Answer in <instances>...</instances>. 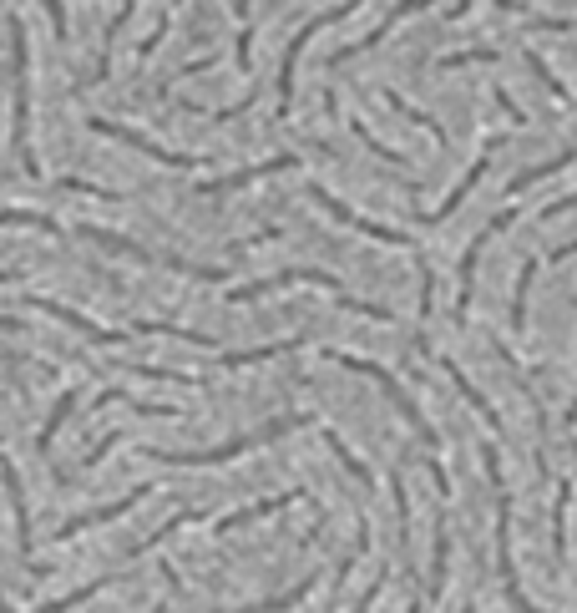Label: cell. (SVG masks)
Wrapping results in <instances>:
<instances>
[{
    "label": "cell",
    "mask_w": 577,
    "mask_h": 613,
    "mask_svg": "<svg viewBox=\"0 0 577 613\" xmlns=\"http://www.w3.org/2000/svg\"><path fill=\"white\" fill-rule=\"evenodd\" d=\"M309 421H314V416L289 411V416H274L269 426H259V431H249V436H233V441L208 446V451H162V446H147L142 456H147V462H162V467H223V462H233V456L254 451V446H264V441H279V436H289V431H299V426H309Z\"/></svg>",
    "instance_id": "obj_1"
},
{
    "label": "cell",
    "mask_w": 577,
    "mask_h": 613,
    "mask_svg": "<svg viewBox=\"0 0 577 613\" xmlns=\"http://www.w3.org/2000/svg\"><path fill=\"white\" fill-rule=\"evenodd\" d=\"M26 61H31V46H26V26L21 16H11V147L21 152V173L26 178H41L36 168V152H31V76H26Z\"/></svg>",
    "instance_id": "obj_2"
},
{
    "label": "cell",
    "mask_w": 577,
    "mask_h": 613,
    "mask_svg": "<svg viewBox=\"0 0 577 613\" xmlns=\"http://www.w3.org/2000/svg\"><path fill=\"white\" fill-rule=\"evenodd\" d=\"M481 462H486V477H491V492H497V563H502V588L512 598L517 613H537L532 598L522 593L517 583V563H512V497H507V482H502V462H497V446H481Z\"/></svg>",
    "instance_id": "obj_3"
},
{
    "label": "cell",
    "mask_w": 577,
    "mask_h": 613,
    "mask_svg": "<svg viewBox=\"0 0 577 613\" xmlns=\"http://www.w3.org/2000/svg\"><path fill=\"white\" fill-rule=\"evenodd\" d=\"M324 360H335V365H345V370H355V375H370L375 386H380V391L390 396V406L400 411V421H405L410 431H416V436H421L426 446H441L436 426H431V421H426V416L416 411V401L405 396V386H400V380H395V375H390L385 365H375V360H365V355H345V350H324Z\"/></svg>",
    "instance_id": "obj_4"
},
{
    "label": "cell",
    "mask_w": 577,
    "mask_h": 613,
    "mask_svg": "<svg viewBox=\"0 0 577 613\" xmlns=\"http://www.w3.org/2000/svg\"><path fill=\"white\" fill-rule=\"evenodd\" d=\"M76 234H81V239H92V244H102V249H112V254H127V259H137V264H162V269H173V274H193V279H208V284L228 279V269H218V264H193V259H178V254L142 249V244H132V239L112 234V228H97V223H81Z\"/></svg>",
    "instance_id": "obj_5"
},
{
    "label": "cell",
    "mask_w": 577,
    "mask_h": 613,
    "mask_svg": "<svg viewBox=\"0 0 577 613\" xmlns=\"http://www.w3.org/2000/svg\"><path fill=\"white\" fill-rule=\"evenodd\" d=\"M360 6H365V0H340V6H329L324 16H314V21H304V26L294 31V41L284 46V66H279V117L294 112V71H299V56H304V46L314 41V31H324V26H335V21L355 16Z\"/></svg>",
    "instance_id": "obj_6"
},
{
    "label": "cell",
    "mask_w": 577,
    "mask_h": 613,
    "mask_svg": "<svg viewBox=\"0 0 577 613\" xmlns=\"http://www.w3.org/2000/svg\"><path fill=\"white\" fill-rule=\"evenodd\" d=\"M309 198L335 218V223H345V228H355V234H365V239H375V244H395V249H416V239L410 234H400V228H385V223H375V218H365V213H355L350 203H340L335 193H329L324 183H309Z\"/></svg>",
    "instance_id": "obj_7"
},
{
    "label": "cell",
    "mask_w": 577,
    "mask_h": 613,
    "mask_svg": "<svg viewBox=\"0 0 577 613\" xmlns=\"http://www.w3.org/2000/svg\"><path fill=\"white\" fill-rule=\"evenodd\" d=\"M87 127H92L97 137H112V142H127V147L147 152V158H152V163H162V168H198V158H188V152H173V147H162L157 137H142V132H137V127H127V122L87 117Z\"/></svg>",
    "instance_id": "obj_8"
},
{
    "label": "cell",
    "mask_w": 577,
    "mask_h": 613,
    "mask_svg": "<svg viewBox=\"0 0 577 613\" xmlns=\"http://www.w3.org/2000/svg\"><path fill=\"white\" fill-rule=\"evenodd\" d=\"M284 284H319V289H329V294H345V284L335 279V274H324V269H284V274H274V279H259V284H238V289H228V304H249V299H259V294H269V289H284Z\"/></svg>",
    "instance_id": "obj_9"
},
{
    "label": "cell",
    "mask_w": 577,
    "mask_h": 613,
    "mask_svg": "<svg viewBox=\"0 0 577 613\" xmlns=\"http://www.w3.org/2000/svg\"><path fill=\"white\" fill-rule=\"evenodd\" d=\"M512 223H517V208H502V213L491 218V223L481 228V234L466 244V254H461V289H456V315H466V310H471V284H476V259H481V249H486L491 239H497L502 228H512Z\"/></svg>",
    "instance_id": "obj_10"
},
{
    "label": "cell",
    "mask_w": 577,
    "mask_h": 613,
    "mask_svg": "<svg viewBox=\"0 0 577 613\" xmlns=\"http://www.w3.org/2000/svg\"><path fill=\"white\" fill-rule=\"evenodd\" d=\"M36 315H51V320H61L66 330H76L81 340H92V345H122L132 330H102L97 320H87L81 310H71V304H56V299H26Z\"/></svg>",
    "instance_id": "obj_11"
},
{
    "label": "cell",
    "mask_w": 577,
    "mask_h": 613,
    "mask_svg": "<svg viewBox=\"0 0 577 613\" xmlns=\"http://www.w3.org/2000/svg\"><path fill=\"white\" fill-rule=\"evenodd\" d=\"M289 168H299L294 152H274V158H264V163H254V168H243V173L198 183V193H238V188H249V183H259V178H274V173H289Z\"/></svg>",
    "instance_id": "obj_12"
},
{
    "label": "cell",
    "mask_w": 577,
    "mask_h": 613,
    "mask_svg": "<svg viewBox=\"0 0 577 613\" xmlns=\"http://www.w3.org/2000/svg\"><path fill=\"white\" fill-rule=\"evenodd\" d=\"M142 497H152V487L142 482V487H132L122 502H112V507H97V512H81V517H66L61 527H56V543H66V538H76V532H87V527H102V522H117V517H127Z\"/></svg>",
    "instance_id": "obj_13"
},
{
    "label": "cell",
    "mask_w": 577,
    "mask_h": 613,
    "mask_svg": "<svg viewBox=\"0 0 577 613\" xmlns=\"http://www.w3.org/2000/svg\"><path fill=\"white\" fill-rule=\"evenodd\" d=\"M426 6H441V0H400V6H395V11H390V16H385V21L370 31V36H360V41L340 46V51H335V61H350L355 51H370V46H380V41H385V36H390V31L405 21V16H416V11H426Z\"/></svg>",
    "instance_id": "obj_14"
},
{
    "label": "cell",
    "mask_w": 577,
    "mask_h": 613,
    "mask_svg": "<svg viewBox=\"0 0 577 613\" xmlns=\"http://www.w3.org/2000/svg\"><path fill=\"white\" fill-rule=\"evenodd\" d=\"M491 152H497V137H491V142H486V147H481V158H476V163H471V168H466V178H461V183H456V188H451V193H446V203H441V208H436V213H421V218H426V223H441V218H451V213H456V208H461V203H466V193H471V188H476V183H481V178H486V168H491Z\"/></svg>",
    "instance_id": "obj_15"
},
{
    "label": "cell",
    "mask_w": 577,
    "mask_h": 613,
    "mask_svg": "<svg viewBox=\"0 0 577 613\" xmlns=\"http://www.w3.org/2000/svg\"><path fill=\"white\" fill-rule=\"evenodd\" d=\"M294 502H304V487L279 492V497H264V502H249V507H238V512L218 517V522H213V532L223 538V532H233V527H243V522H259V517H269V512H284V507H294Z\"/></svg>",
    "instance_id": "obj_16"
},
{
    "label": "cell",
    "mask_w": 577,
    "mask_h": 613,
    "mask_svg": "<svg viewBox=\"0 0 577 613\" xmlns=\"http://www.w3.org/2000/svg\"><path fill=\"white\" fill-rule=\"evenodd\" d=\"M0 482H6V497H11V512H16V543H21V553L31 558V507H26V492H21V477H16V467L0 456Z\"/></svg>",
    "instance_id": "obj_17"
},
{
    "label": "cell",
    "mask_w": 577,
    "mask_h": 613,
    "mask_svg": "<svg viewBox=\"0 0 577 613\" xmlns=\"http://www.w3.org/2000/svg\"><path fill=\"white\" fill-rule=\"evenodd\" d=\"M441 370L451 375V386H456V391L466 396V406H471V411H476V416H481V421H486L491 431H502V416H497V411H491V401H486V396H481V391L471 386V380H466V370H461V365H456L451 355H441Z\"/></svg>",
    "instance_id": "obj_18"
},
{
    "label": "cell",
    "mask_w": 577,
    "mask_h": 613,
    "mask_svg": "<svg viewBox=\"0 0 577 613\" xmlns=\"http://www.w3.org/2000/svg\"><path fill=\"white\" fill-rule=\"evenodd\" d=\"M319 588V573L314 578H299L289 593H279V598H259V603H249V608H228V613H289V608H299L309 593Z\"/></svg>",
    "instance_id": "obj_19"
},
{
    "label": "cell",
    "mask_w": 577,
    "mask_h": 613,
    "mask_svg": "<svg viewBox=\"0 0 577 613\" xmlns=\"http://www.w3.org/2000/svg\"><path fill=\"white\" fill-rule=\"evenodd\" d=\"M431 583H426V603H441V593H446V563H451V532H446V522H436V548H431Z\"/></svg>",
    "instance_id": "obj_20"
},
{
    "label": "cell",
    "mask_w": 577,
    "mask_h": 613,
    "mask_svg": "<svg viewBox=\"0 0 577 613\" xmlns=\"http://www.w3.org/2000/svg\"><path fill=\"white\" fill-rule=\"evenodd\" d=\"M299 345H304V340L289 335V340H274V345H259V350H228V355H218V365H228V370H238V365H259V360L289 355V350H299Z\"/></svg>",
    "instance_id": "obj_21"
},
{
    "label": "cell",
    "mask_w": 577,
    "mask_h": 613,
    "mask_svg": "<svg viewBox=\"0 0 577 613\" xmlns=\"http://www.w3.org/2000/svg\"><path fill=\"white\" fill-rule=\"evenodd\" d=\"M380 97H385V107H395L400 117H410V122H416V127H426V132L436 137V147H446V127H441V122H436L431 112H421L416 102H405V97H400V92H390V87H385Z\"/></svg>",
    "instance_id": "obj_22"
},
{
    "label": "cell",
    "mask_w": 577,
    "mask_h": 613,
    "mask_svg": "<svg viewBox=\"0 0 577 613\" xmlns=\"http://www.w3.org/2000/svg\"><path fill=\"white\" fill-rule=\"evenodd\" d=\"M572 163H577V147H567V152H557V158H547V163H537V168H527V173H517L507 193L517 198V193H527V188H532L537 178H552V173H562V168H572Z\"/></svg>",
    "instance_id": "obj_23"
},
{
    "label": "cell",
    "mask_w": 577,
    "mask_h": 613,
    "mask_svg": "<svg viewBox=\"0 0 577 613\" xmlns=\"http://www.w3.org/2000/svg\"><path fill=\"white\" fill-rule=\"evenodd\" d=\"M76 411V391H61V401L51 406V416H46V426H41V436H36V451L41 456H51V446H56V431L66 426V416Z\"/></svg>",
    "instance_id": "obj_24"
},
{
    "label": "cell",
    "mask_w": 577,
    "mask_h": 613,
    "mask_svg": "<svg viewBox=\"0 0 577 613\" xmlns=\"http://www.w3.org/2000/svg\"><path fill=\"white\" fill-rule=\"evenodd\" d=\"M319 436H324V446H329V451H335V456H340V467H345V472H350V477H355L360 487H370V482H375V477H370V467H365V462H360V456H355V451L345 446V436H340V431H329V426H324Z\"/></svg>",
    "instance_id": "obj_25"
},
{
    "label": "cell",
    "mask_w": 577,
    "mask_h": 613,
    "mask_svg": "<svg viewBox=\"0 0 577 613\" xmlns=\"http://www.w3.org/2000/svg\"><path fill=\"white\" fill-rule=\"evenodd\" d=\"M132 335H173V340H188V345H203V350H213V345H218L213 335H203V330H183V325H168V320H137V325H132Z\"/></svg>",
    "instance_id": "obj_26"
},
{
    "label": "cell",
    "mask_w": 577,
    "mask_h": 613,
    "mask_svg": "<svg viewBox=\"0 0 577 613\" xmlns=\"http://www.w3.org/2000/svg\"><path fill=\"white\" fill-rule=\"evenodd\" d=\"M0 228H41V234H61V223L51 213H31V208H0Z\"/></svg>",
    "instance_id": "obj_27"
},
{
    "label": "cell",
    "mask_w": 577,
    "mask_h": 613,
    "mask_svg": "<svg viewBox=\"0 0 577 613\" xmlns=\"http://www.w3.org/2000/svg\"><path fill=\"white\" fill-rule=\"evenodd\" d=\"M345 127L355 132V142H365V147L375 152V158H380V163H390V168H405V152H395V147H385V142H380V137L370 132V122H360V117H350Z\"/></svg>",
    "instance_id": "obj_28"
},
{
    "label": "cell",
    "mask_w": 577,
    "mask_h": 613,
    "mask_svg": "<svg viewBox=\"0 0 577 613\" xmlns=\"http://www.w3.org/2000/svg\"><path fill=\"white\" fill-rule=\"evenodd\" d=\"M532 279H537V259H527L522 274H517V294H512V330H517V335L527 330V294H532Z\"/></svg>",
    "instance_id": "obj_29"
},
{
    "label": "cell",
    "mask_w": 577,
    "mask_h": 613,
    "mask_svg": "<svg viewBox=\"0 0 577 613\" xmlns=\"http://www.w3.org/2000/svg\"><path fill=\"white\" fill-rule=\"evenodd\" d=\"M567 497H572V487L562 482L557 487V502H552V553L557 558H567Z\"/></svg>",
    "instance_id": "obj_30"
},
{
    "label": "cell",
    "mask_w": 577,
    "mask_h": 613,
    "mask_svg": "<svg viewBox=\"0 0 577 613\" xmlns=\"http://www.w3.org/2000/svg\"><path fill=\"white\" fill-rule=\"evenodd\" d=\"M390 497H395V532H400V548L410 543V497H405V482L390 477Z\"/></svg>",
    "instance_id": "obj_31"
},
{
    "label": "cell",
    "mask_w": 577,
    "mask_h": 613,
    "mask_svg": "<svg viewBox=\"0 0 577 613\" xmlns=\"http://www.w3.org/2000/svg\"><path fill=\"white\" fill-rule=\"evenodd\" d=\"M527 66H532V71H537V82H542V87H547V92H552V97H557V102H572V92H567V87H562V82H557V71H552V66H547V61H542V56H537V51H527Z\"/></svg>",
    "instance_id": "obj_32"
},
{
    "label": "cell",
    "mask_w": 577,
    "mask_h": 613,
    "mask_svg": "<svg viewBox=\"0 0 577 613\" xmlns=\"http://www.w3.org/2000/svg\"><path fill=\"white\" fill-rule=\"evenodd\" d=\"M497 56H502L497 46H471V51H451V56H441L436 66H441V71H451V66H471V61H497Z\"/></svg>",
    "instance_id": "obj_33"
},
{
    "label": "cell",
    "mask_w": 577,
    "mask_h": 613,
    "mask_svg": "<svg viewBox=\"0 0 577 613\" xmlns=\"http://www.w3.org/2000/svg\"><path fill=\"white\" fill-rule=\"evenodd\" d=\"M168 21H173V11H168V16H162V21L152 26V36H147V41L137 46V61H142V66H147V61H152V56L162 51V36H168Z\"/></svg>",
    "instance_id": "obj_34"
},
{
    "label": "cell",
    "mask_w": 577,
    "mask_h": 613,
    "mask_svg": "<svg viewBox=\"0 0 577 613\" xmlns=\"http://www.w3.org/2000/svg\"><path fill=\"white\" fill-rule=\"evenodd\" d=\"M61 188H66V193H81V198H102V203H117V193H112V188L81 183V178H61Z\"/></svg>",
    "instance_id": "obj_35"
},
{
    "label": "cell",
    "mask_w": 577,
    "mask_h": 613,
    "mask_svg": "<svg viewBox=\"0 0 577 613\" xmlns=\"http://www.w3.org/2000/svg\"><path fill=\"white\" fill-rule=\"evenodd\" d=\"M41 6H46V16H51V26H56V41H66V6H61V0H41Z\"/></svg>",
    "instance_id": "obj_36"
},
{
    "label": "cell",
    "mask_w": 577,
    "mask_h": 613,
    "mask_svg": "<svg viewBox=\"0 0 577 613\" xmlns=\"http://www.w3.org/2000/svg\"><path fill=\"white\" fill-rule=\"evenodd\" d=\"M117 441H122V436H117V431H112V436H102V441H97V446H92V451H87V456H81V467H97V462H102V456H107V451H112V446H117Z\"/></svg>",
    "instance_id": "obj_37"
},
{
    "label": "cell",
    "mask_w": 577,
    "mask_h": 613,
    "mask_svg": "<svg viewBox=\"0 0 577 613\" xmlns=\"http://www.w3.org/2000/svg\"><path fill=\"white\" fill-rule=\"evenodd\" d=\"M380 588H385V578H375V583L355 598V608H350V613H370V608H375V598H380Z\"/></svg>",
    "instance_id": "obj_38"
},
{
    "label": "cell",
    "mask_w": 577,
    "mask_h": 613,
    "mask_svg": "<svg viewBox=\"0 0 577 613\" xmlns=\"http://www.w3.org/2000/svg\"><path fill=\"white\" fill-rule=\"evenodd\" d=\"M497 107H502V112H507V117H512V122H517V127H522V122H527V117H522V107H517V102H512V97H507V92H502V87H497Z\"/></svg>",
    "instance_id": "obj_39"
},
{
    "label": "cell",
    "mask_w": 577,
    "mask_h": 613,
    "mask_svg": "<svg viewBox=\"0 0 577 613\" xmlns=\"http://www.w3.org/2000/svg\"><path fill=\"white\" fill-rule=\"evenodd\" d=\"M572 208H577V193H567V198L547 203V208H542V218H557V213H572Z\"/></svg>",
    "instance_id": "obj_40"
},
{
    "label": "cell",
    "mask_w": 577,
    "mask_h": 613,
    "mask_svg": "<svg viewBox=\"0 0 577 613\" xmlns=\"http://www.w3.org/2000/svg\"><path fill=\"white\" fill-rule=\"evenodd\" d=\"M577 254V244H562V249H552V264H562V259H572Z\"/></svg>",
    "instance_id": "obj_41"
},
{
    "label": "cell",
    "mask_w": 577,
    "mask_h": 613,
    "mask_svg": "<svg viewBox=\"0 0 577 613\" xmlns=\"http://www.w3.org/2000/svg\"><path fill=\"white\" fill-rule=\"evenodd\" d=\"M233 16H238L243 26H249V0H233Z\"/></svg>",
    "instance_id": "obj_42"
},
{
    "label": "cell",
    "mask_w": 577,
    "mask_h": 613,
    "mask_svg": "<svg viewBox=\"0 0 577 613\" xmlns=\"http://www.w3.org/2000/svg\"><path fill=\"white\" fill-rule=\"evenodd\" d=\"M0 613H21V608H16V603H11L6 593H0Z\"/></svg>",
    "instance_id": "obj_43"
},
{
    "label": "cell",
    "mask_w": 577,
    "mask_h": 613,
    "mask_svg": "<svg viewBox=\"0 0 577 613\" xmlns=\"http://www.w3.org/2000/svg\"><path fill=\"white\" fill-rule=\"evenodd\" d=\"M16 279H21L16 269H0V284H16Z\"/></svg>",
    "instance_id": "obj_44"
},
{
    "label": "cell",
    "mask_w": 577,
    "mask_h": 613,
    "mask_svg": "<svg viewBox=\"0 0 577 613\" xmlns=\"http://www.w3.org/2000/svg\"><path fill=\"white\" fill-rule=\"evenodd\" d=\"M567 426H577V401H572V406H567Z\"/></svg>",
    "instance_id": "obj_45"
},
{
    "label": "cell",
    "mask_w": 577,
    "mask_h": 613,
    "mask_svg": "<svg viewBox=\"0 0 577 613\" xmlns=\"http://www.w3.org/2000/svg\"><path fill=\"white\" fill-rule=\"evenodd\" d=\"M421 608H426V598H416V603H410V608H405V613H421Z\"/></svg>",
    "instance_id": "obj_46"
},
{
    "label": "cell",
    "mask_w": 577,
    "mask_h": 613,
    "mask_svg": "<svg viewBox=\"0 0 577 613\" xmlns=\"http://www.w3.org/2000/svg\"><path fill=\"white\" fill-rule=\"evenodd\" d=\"M152 613H168V603H152Z\"/></svg>",
    "instance_id": "obj_47"
},
{
    "label": "cell",
    "mask_w": 577,
    "mask_h": 613,
    "mask_svg": "<svg viewBox=\"0 0 577 613\" xmlns=\"http://www.w3.org/2000/svg\"><path fill=\"white\" fill-rule=\"evenodd\" d=\"M466 613H476V608H466Z\"/></svg>",
    "instance_id": "obj_48"
},
{
    "label": "cell",
    "mask_w": 577,
    "mask_h": 613,
    "mask_svg": "<svg viewBox=\"0 0 577 613\" xmlns=\"http://www.w3.org/2000/svg\"><path fill=\"white\" fill-rule=\"evenodd\" d=\"M173 6H178V0H173Z\"/></svg>",
    "instance_id": "obj_49"
}]
</instances>
